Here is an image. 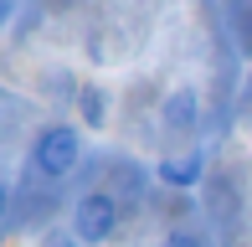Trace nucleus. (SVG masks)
I'll return each mask as SVG.
<instances>
[{"label":"nucleus","instance_id":"nucleus-3","mask_svg":"<svg viewBox=\"0 0 252 247\" xmlns=\"http://www.w3.org/2000/svg\"><path fill=\"white\" fill-rule=\"evenodd\" d=\"M201 175H206V150H201V144H190L186 154H165V160H159V181L175 185V190L201 185Z\"/></svg>","mask_w":252,"mask_h":247},{"label":"nucleus","instance_id":"nucleus-8","mask_svg":"<svg viewBox=\"0 0 252 247\" xmlns=\"http://www.w3.org/2000/svg\"><path fill=\"white\" fill-rule=\"evenodd\" d=\"M5 216H10V185L0 181V227H5Z\"/></svg>","mask_w":252,"mask_h":247},{"label":"nucleus","instance_id":"nucleus-4","mask_svg":"<svg viewBox=\"0 0 252 247\" xmlns=\"http://www.w3.org/2000/svg\"><path fill=\"white\" fill-rule=\"evenodd\" d=\"M159 124H165L170 134H190L201 124V98H196V88H175V93L159 103Z\"/></svg>","mask_w":252,"mask_h":247},{"label":"nucleus","instance_id":"nucleus-2","mask_svg":"<svg viewBox=\"0 0 252 247\" xmlns=\"http://www.w3.org/2000/svg\"><path fill=\"white\" fill-rule=\"evenodd\" d=\"M113 227H119V206H113V196H103V190H88L72 206V232L83 242H108Z\"/></svg>","mask_w":252,"mask_h":247},{"label":"nucleus","instance_id":"nucleus-7","mask_svg":"<svg viewBox=\"0 0 252 247\" xmlns=\"http://www.w3.org/2000/svg\"><path fill=\"white\" fill-rule=\"evenodd\" d=\"M165 247H206V242H201V232H170Z\"/></svg>","mask_w":252,"mask_h":247},{"label":"nucleus","instance_id":"nucleus-1","mask_svg":"<svg viewBox=\"0 0 252 247\" xmlns=\"http://www.w3.org/2000/svg\"><path fill=\"white\" fill-rule=\"evenodd\" d=\"M77 160H83V134L72 124H52L31 144V170H41L47 181H62L67 170H77Z\"/></svg>","mask_w":252,"mask_h":247},{"label":"nucleus","instance_id":"nucleus-6","mask_svg":"<svg viewBox=\"0 0 252 247\" xmlns=\"http://www.w3.org/2000/svg\"><path fill=\"white\" fill-rule=\"evenodd\" d=\"M83 237H77L72 227H62V232H47V237H41V247H77Z\"/></svg>","mask_w":252,"mask_h":247},{"label":"nucleus","instance_id":"nucleus-5","mask_svg":"<svg viewBox=\"0 0 252 247\" xmlns=\"http://www.w3.org/2000/svg\"><path fill=\"white\" fill-rule=\"evenodd\" d=\"M77 103H83V124L88 129H103V124H108V93H103V88H83Z\"/></svg>","mask_w":252,"mask_h":247},{"label":"nucleus","instance_id":"nucleus-9","mask_svg":"<svg viewBox=\"0 0 252 247\" xmlns=\"http://www.w3.org/2000/svg\"><path fill=\"white\" fill-rule=\"evenodd\" d=\"M247 103H252V72H247Z\"/></svg>","mask_w":252,"mask_h":247}]
</instances>
